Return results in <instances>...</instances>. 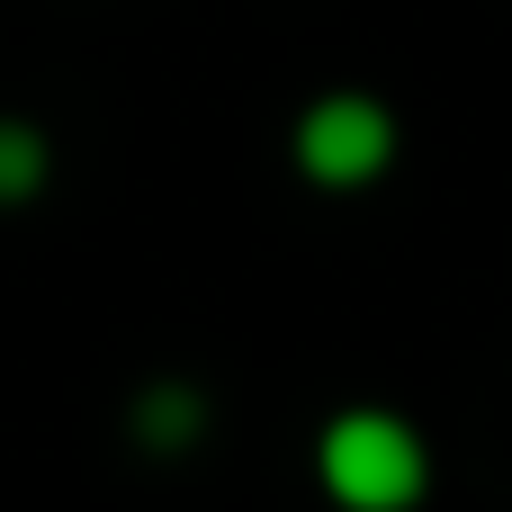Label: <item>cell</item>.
Wrapping results in <instances>:
<instances>
[{
    "mask_svg": "<svg viewBox=\"0 0 512 512\" xmlns=\"http://www.w3.org/2000/svg\"><path fill=\"white\" fill-rule=\"evenodd\" d=\"M396 144L405 135H396V108L378 90H315L297 108V126H288V162L315 189H369V180H387Z\"/></svg>",
    "mask_w": 512,
    "mask_h": 512,
    "instance_id": "2",
    "label": "cell"
},
{
    "mask_svg": "<svg viewBox=\"0 0 512 512\" xmlns=\"http://www.w3.org/2000/svg\"><path fill=\"white\" fill-rule=\"evenodd\" d=\"M198 432H207V405L189 387H144L135 396V441L144 450H189Z\"/></svg>",
    "mask_w": 512,
    "mask_h": 512,
    "instance_id": "4",
    "label": "cell"
},
{
    "mask_svg": "<svg viewBox=\"0 0 512 512\" xmlns=\"http://www.w3.org/2000/svg\"><path fill=\"white\" fill-rule=\"evenodd\" d=\"M315 486L342 512H414L432 495V450L387 405H342L315 432Z\"/></svg>",
    "mask_w": 512,
    "mask_h": 512,
    "instance_id": "1",
    "label": "cell"
},
{
    "mask_svg": "<svg viewBox=\"0 0 512 512\" xmlns=\"http://www.w3.org/2000/svg\"><path fill=\"white\" fill-rule=\"evenodd\" d=\"M45 180H54V144H45V126L18 117V108H0V207H27Z\"/></svg>",
    "mask_w": 512,
    "mask_h": 512,
    "instance_id": "3",
    "label": "cell"
}]
</instances>
